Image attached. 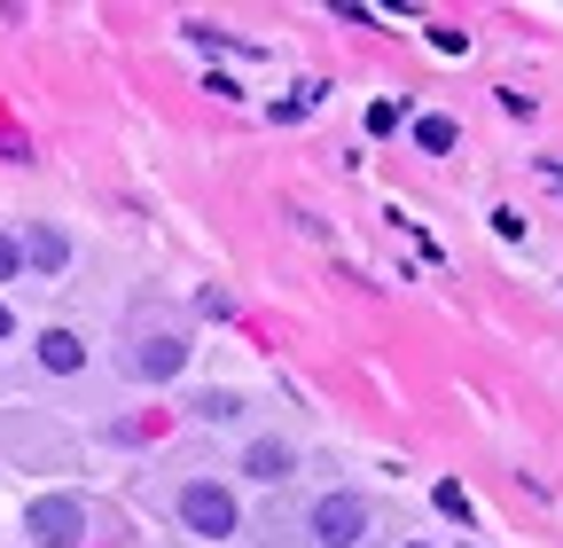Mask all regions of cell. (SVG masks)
Segmentation results:
<instances>
[{
  "mask_svg": "<svg viewBox=\"0 0 563 548\" xmlns=\"http://www.w3.org/2000/svg\"><path fill=\"white\" fill-rule=\"evenodd\" d=\"M180 525L203 533V540H228L235 533V494L211 486V478H188V486H180Z\"/></svg>",
  "mask_w": 563,
  "mask_h": 548,
  "instance_id": "obj_1",
  "label": "cell"
},
{
  "mask_svg": "<svg viewBox=\"0 0 563 548\" xmlns=\"http://www.w3.org/2000/svg\"><path fill=\"white\" fill-rule=\"evenodd\" d=\"M313 540L321 548H361L368 540V502L361 494H321L313 502Z\"/></svg>",
  "mask_w": 563,
  "mask_h": 548,
  "instance_id": "obj_2",
  "label": "cell"
},
{
  "mask_svg": "<svg viewBox=\"0 0 563 548\" xmlns=\"http://www.w3.org/2000/svg\"><path fill=\"white\" fill-rule=\"evenodd\" d=\"M24 533H32L40 548H70V540L87 533V509L70 502V494H40V502L24 509Z\"/></svg>",
  "mask_w": 563,
  "mask_h": 548,
  "instance_id": "obj_3",
  "label": "cell"
},
{
  "mask_svg": "<svg viewBox=\"0 0 563 548\" xmlns=\"http://www.w3.org/2000/svg\"><path fill=\"white\" fill-rule=\"evenodd\" d=\"M16 259H24V266H40V274H63V266H70V235L40 220V228H24V243H16Z\"/></svg>",
  "mask_w": 563,
  "mask_h": 548,
  "instance_id": "obj_4",
  "label": "cell"
},
{
  "mask_svg": "<svg viewBox=\"0 0 563 548\" xmlns=\"http://www.w3.org/2000/svg\"><path fill=\"white\" fill-rule=\"evenodd\" d=\"M180 361H188V346H180V337H141V346H133V376H150V384L180 376Z\"/></svg>",
  "mask_w": 563,
  "mask_h": 548,
  "instance_id": "obj_5",
  "label": "cell"
},
{
  "mask_svg": "<svg viewBox=\"0 0 563 548\" xmlns=\"http://www.w3.org/2000/svg\"><path fill=\"white\" fill-rule=\"evenodd\" d=\"M40 369H47V376H79V369H87L79 329H40Z\"/></svg>",
  "mask_w": 563,
  "mask_h": 548,
  "instance_id": "obj_6",
  "label": "cell"
},
{
  "mask_svg": "<svg viewBox=\"0 0 563 548\" xmlns=\"http://www.w3.org/2000/svg\"><path fill=\"white\" fill-rule=\"evenodd\" d=\"M243 470H251V478H266V486H274V478H290V447H282V439H258V447L243 454Z\"/></svg>",
  "mask_w": 563,
  "mask_h": 548,
  "instance_id": "obj_7",
  "label": "cell"
},
{
  "mask_svg": "<svg viewBox=\"0 0 563 548\" xmlns=\"http://www.w3.org/2000/svg\"><path fill=\"white\" fill-rule=\"evenodd\" d=\"M415 142L431 150V157H446L454 150V118H415Z\"/></svg>",
  "mask_w": 563,
  "mask_h": 548,
  "instance_id": "obj_8",
  "label": "cell"
},
{
  "mask_svg": "<svg viewBox=\"0 0 563 548\" xmlns=\"http://www.w3.org/2000/svg\"><path fill=\"white\" fill-rule=\"evenodd\" d=\"M196 416H203V424H228V416H243V407H235V392H203Z\"/></svg>",
  "mask_w": 563,
  "mask_h": 548,
  "instance_id": "obj_9",
  "label": "cell"
},
{
  "mask_svg": "<svg viewBox=\"0 0 563 548\" xmlns=\"http://www.w3.org/2000/svg\"><path fill=\"white\" fill-rule=\"evenodd\" d=\"M431 502H439V509H446V517H462V525H470V494H462V486H454V478H446V486H439V494H431Z\"/></svg>",
  "mask_w": 563,
  "mask_h": 548,
  "instance_id": "obj_10",
  "label": "cell"
},
{
  "mask_svg": "<svg viewBox=\"0 0 563 548\" xmlns=\"http://www.w3.org/2000/svg\"><path fill=\"white\" fill-rule=\"evenodd\" d=\"M399 110H407V95H399V102H368V133H391Z\"/></svg>",
  "mask_w": 563,
  "mask_h": 548,
  "instance_id": "obj_11",
  "label": "cell"
},
{
  "mask_svg": "<svg viewBox=\"0 0 563 548\" xmlns=\"http://www.w3.org/2000/svg\"><path fill=\"white\" fill-rule=\"evenodd\" d=\"M24 274V259H16V235H0V283H16Z\"/></svg>",
  "mask_w": 563,
  "mask_h": 548,
  "instance_id": "obj_12",
  "label": "cell"
},
{
  "mask_svg": "<svg viewBox=\"0 0 563 548\" xmlns=\"http://www.w3.org/2000/svg\"><path fill=\"white\" fill-rule=\"evenodd\" d=\"M0 337H16V314H9V306H0Z\"/></svg>",
  "mask_w": 563,
  "mask_h": 548,
  "instance_id": "obj_13",
  "label": "cell"
},
{
  "mask_svg": "<svg viewBox=\"0 0 563 548\" xmlns=\"http://www.w3.org/2000/svg\"><path fill=\"white\" fill-rule=\"evenodd\" d=\"M407 548H422V540H407Z\"/></svg>",
  "mask_w": 563,
  "mask_h": 548,
  "instance_id": "obj_14",
  "label": "cell"
}]
</instances>
